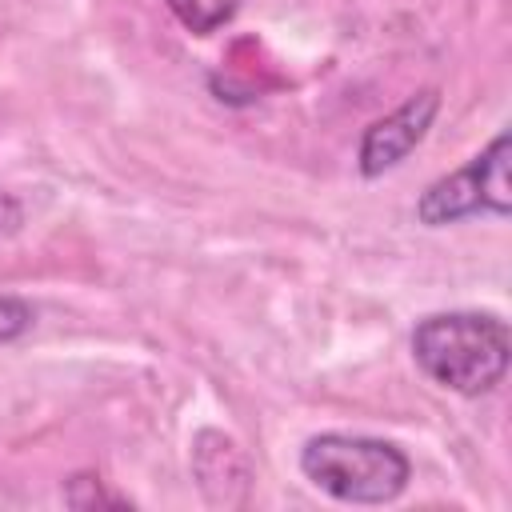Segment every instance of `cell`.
I'll use <instances>...</instances> for the list:
<instances>
[{
  "label": "cell",
  "mask_w": 512,
  "mask_h": 512,
  "mask_svg": "<svg viewBox=\"0 0 512 512\" xmlns=\"http://www.w3.org/2000/svg\"><path fill=\"white\" fill-rule=\"evenodd\" d=\"M508 160H512V140H508V132H500L468 168H460V172L424 188V196L416 204L420 224L440 228V224H452V220L472 216L480 208L496 212V216H508L512 212Z\"/></svg>",
  "instance_id": "obj_3"
},
{
  "label": "cell",
  "mask_w": 512,
  "mask_h": 512,
  "mask_svg": "<svg viewBox=\"0 0 512 512\" xmlns=\"http://www.w3.org/2000/svg\"><path fill=\"white\" fill-rule=\"evenodd\" d=\"M32 320H36V312H32L24 300H16V296H0V344L24 336V332L32 328Z\"/></svg>",
  "instance_id": "obj_6"
},
{
  "label": "cell",
  "mask_w": 512,
  "mask_h": 512,
  "mask_svg": "<svg viewBox=\"0 0 512 512\" xmlns=\"http://www.w3.org/2000/svg\"><path fill=\"white\" fill-rule=\"evenodd\" d=\"M164 4L196 36H208V32L224 28L236 16V8H240V0H164Z\"/></svg>",
  "instance_id": "obj_5"
},
{
  "label": "cell",
  "mask_w": 512,
  "mask_h": 512,
  "mask_svg": "<svg viewBox=\"0 0 512 512\" xmlns=\"http://www.w3.org/2000/svg\"><path fill=\"white\" fill-rule=\"evenodd\" d=\"M508 324L492 312H436L412 332L416 364L460 396H480L496 388L508 372Z\"/></svg>",
  "instance_id": "obj_1"
},
{
  "label": "cell",
  "mask_w": 512,
  "mask_h": 512,
  "mask_svg": "<svg viewBox=\"0 0 512 512\" xmlns=\"http://www.w3.org/2000/svg\"><path fill=\"white\" fill-rule=\"evenodd\" d=\"M436 108H440L436 88H424L412 100H404L392 116L376 120L360 140V172L364 176H384L388 168H396L424 140V132L436 120Z\"/></svg>",
  "instance_id": "obj_4"
},
{
  "label": "cell",
  "mask_w": 512,
  "mask_h": 512,
  "mask_svg": "<svg viewBox=\"0 0 512 512\" xmlns=\"http://www.w3.org/2000/svg\"><path fill=\"white\" fill-rule=\"evenodd\" d=\"M300 472L344 504H388L408 488L412 460L376 436L324 432L300 448Z\"/></svg>",
  "instance_id": "obj_2"
}]
</instances>
